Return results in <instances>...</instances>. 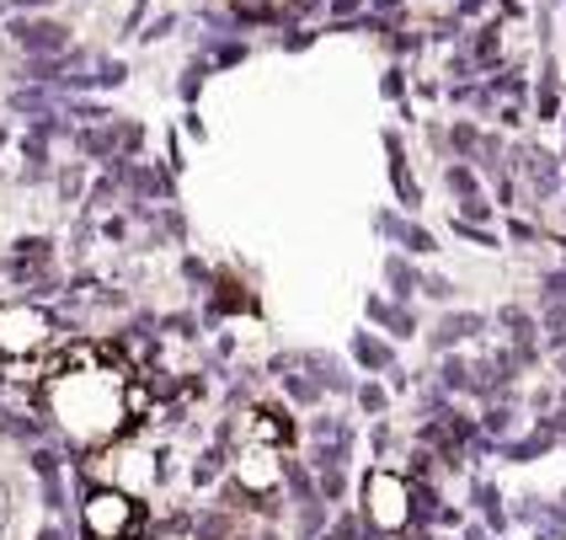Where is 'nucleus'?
Wrapping results in <instances>:
<instances>
[{"mask_svg": "<svg viewBox=\"0 0 566 540\" xmlns=\"http://www.w3.org/2000/svg\"><path fill=\"white\" fill-rule=\"evenodd\" d=\"M38 407L75 449H102L145 417V385L118 349L70 343L43 364Z\"/></svg>", "mask_w": 566, "mask_h": 540, "instance_id": "1", "label": "nucleus"}, {"mask_svg": "<svg viewBox=\"0 0 566 540\" xmlns=\"http://www.w3.org/2000/svg\"><path fill=\"white\" fill-rule=\"evenodd\" d=\"M86 530H92V540H134L139 536V509L128 503L124 492H92Z\"/></svg>", "mask_w": 566, "mask_h": 540, "instance_id": "2", "label": "nucleus"}]
</instances>
